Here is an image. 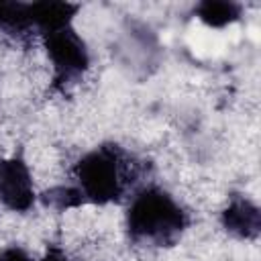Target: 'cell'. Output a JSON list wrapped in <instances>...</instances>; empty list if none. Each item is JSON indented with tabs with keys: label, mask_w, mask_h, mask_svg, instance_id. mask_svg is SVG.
<instances>
[{
	"label": "cell",
	"mask_w": 261,
	"mask_h": 261,
	"mask_svg": "<svg viewBox=\"0 0 261 261\" xmlns=\"http://www.w3.org/2000/svg\"><path fill=\"white\" fill-rule=\"evenodd\" d=\"M139 161L116 143H104L77 159L73 175L84 204L120 202L139 177Z\"/></svg>",
	"instance_id": "6da1fadb"
},
{
	"label": "cell",
	"mask_w": 261,
	"mask_h": 261,
	"mask_svg": "<svg viewBox=\"0 0 261 261\" xmlns=\"http://www.w3.org/2000/svg\"><path fill=\"white\" fill-rule=\"evenodd\" d=\"M188 224V212L159 186L141 188L126 208V232L139 245L173 247Z\"/></svg>",
	"instance_id": "7a4b0ae2"
},
{
	"label": "cell",
	"mask_w": 261,
	"mask_h": 261,
	"mask_svg": "<svg viewBox=\"0 0 261 261\" xmlns=\"http://www.w3.org/2000/svg\"><path fill=\"white\" fill-rule=\"evenodd\" d=\"M43 45L53 63V86L57 90H65V86L77 82L90 67L88 47L71 24L45 33Z\"/></svg>",
	"instance_id": "3957f363"
},
{
	"label": "cell",
	"mask_w": 261,
	"mask_h": 261,
	"mask_svg": "<svg viewBox=\"0 0 261 261\" xmlns=\"http://www.w3.org/2000/svg\"><path fill=\"white\" fill-rule=\"evenodd\" d=\"M0 202L12 212H27L35 204L31 171L22 157L0 159Z\"/></svg>",
	"instance_id": "277c9868"
},
{
	"label": "cell",
	"mask_w": 261,
	"mask_h": 261,
	"mask_svg": "<svg viewBox=\"0 0 261 261\" xmlns=\"http://www.w3.org/2000/svg\"><path fill=\"white\" fill-rule=\"evenodd\" d=\"M220 222L224 230L237 239H257L261 230V212L249 198L234 194L224 206Z\"/></svg>",
	"instance_id": "5b68a950"
},
{
	"label": "cell",
	"mask_w": 261,
	"mask_h": 261,
	"mask_svg": "<svg viewBox=\"0 0 261 261\" xmlns=\"http://www.w3.org/2000/svg\"><path fill=\"white\" fill-rule=\"evenodd\" d=\"M77 4L69 2H55V0H45V2H29L31 10V22L33 29H37L41 35L67 27L71 24V18L77 12Z\"/></svg>",
	"instance_id": "8992f818"
},
{
	"label": "cell",
	"mask_w": 261,
	"mask_h": 261,
	"mask_svg": "<svg viewBox=\"0 0 261 261\" xmlns=\"http://www.w3.org/2000/svg\"><path fill=\"white\" fill-rule=\"evenodd\" d=\"M33 22H31V10L29 2H4L0 0V33L22 39L31 35Z\"/></svg>",
	"instance_id": "52a82bcc"
},
{
	"label": "cell",
	"mask_w": 261,
	"mask_h": 261,
	"mask_svg": "<svg viewBox=\"0 0 261 261\" xmlns=\"http://www.w3.org/2000/svg\"><path fill=\"white\" fill-rule=\"evenodd\" d=\"M198 18L212 27V29H222L241 16V4L230 2V0H204L196 6Z\"/></svg>",
	"instance_id": "ba28073f"
},
{
	"label": "cell",
	"mask_w": 261,
	"mask_h": 261,
	"mask_svg": "<svg viewBox=\"0 0 261 261\" xmlns=\"http://www.w3.org/2000/svg\"><path fill=\"white\" fill-rule=\"evenodd\" d=\"M43 202L57 208V210H69V208H77L84 204V198L80 194L77 188H71V186H59V188H53L49 192L43 194Z\"/></svg>",
	"instance_id": "9c48e42d"
},
{
	"label": "cell",
	"mask_w": 261,
	"mask_h": 261,
	"mask_svg": "<svg viewBox=\"0 0 261 261\" xmlns=\"http://www.w3.org/2000/svg\"><path fill=\"white\" fill-rule=\"evenodd\" d=\"M0 261H33V259L22 247L10 245V247H4L0 251Z\"/></svg>",
	"instance_id": "30bf717a"
},
{
	"label": "cell",
	"mask_w": 261,
	"mask_h": 261,
	"mask_svg": "<svg viewBox=\"0 0 261 261\" xmlns=\"http://www.w3.org/2000/svg\"><path fill=\"white\" fill-rule=\"evenodd\" d=\"M41 261H71V259L67 257V253H65L61 247L51 245V247L47 249V253H45V257H43Z\"/></svg>",
	"instance_id": "8fae6325"
}]
</instances>
